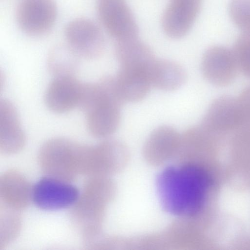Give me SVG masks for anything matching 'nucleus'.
<instances>
[{
	"mask_svg": "<svg viewBox=\"0 0 250 250\" xmlns=\"http://www.w3.org/2000/svg\"><path fill=\"white\" fill-rule=\"evenodd\" d=\"M205 175L191 165L168 167L158 175L156 186L163 208L171 214L189 216L201 207L206 189Z\"/></svg>",
	"mask_w": 250,
	"mask_h": 250,
	"instance_id": "obj_1",
	"label": "nucleus"
},
{
	"mask_svg": "<svg viewBox=\"0 0 250 250\" xmlns=\"http://www.w3.org/2000/svg\"><path fill=\"white\" fill-rule=\"evenodd\" d=\"M111 191L110 183L106 179L89 177L70 209V220L79 230L86 249L100 235L105 204L110 199Z\"/></svg>",
	"mask_w": 250,
	"mask_h": 250,
	"instance_id": "obj_2",
	"label": "nucleus"
},
{
	"mask_svg": "<svg viewBox=\"0 0 250 250\" xmlns=\"http://www.w3.org/2000/svg\"><path fill=\"white\" fill-rule=\"evenodd\" d=\"M89 146L65 138L49 139L39 150V165L47 176L71 182L83 175Z\"/></svg>",
	"mask_w": 250,
	"mask_h": 250,
	"instance_id": "obj_3",
	"label": "nucleus"
},
{
	"mask_svg": "<svg viewBox=\"0 0 250 250\" xmlns=\"http://www.w3.org/2000/svg\"><path fill=\"white\" fill-rule=\"evenodd\" d=\"M123 105L109 89L99 83L95 96L83 112L89 133L104 138L116 131L120 123Z\"/></svg>",
	"mask_w": 250,
	"mask_h": 250,
	"instance_id": "obj_4",
	"label": "nucleus"
},
{
	"mask_svg": "<svg viewBox=\"0 0 250 250\" xmlns=\"http://www.w3.org/2000/svg\"><path fill=\"white\" fill-rule=\"evenodd\" d=\"M97 12L104 29L117 42L138 38V26L125 0H98Z\"/></svg>",
	"mask_w": 250,
	"mask_h": 250,
	"instance_id": "obj_5",
	"label": "nucleus"
},
{
	"mask_svg": "<svg viewBox=\"0 0 250 250\" xmlns=\"http://www.w3.org/2000/svg\"><path fill=\"white\" fill-rule=\"evenodd\" d=\"M57 16L54 0H21L16 12L17 24L25 34L39 37L53 26Z\"/></svg>",
	"mask_w": 250,
	"mask_h": 250,
	"instance_id": "obj_6",
	"label": "nucleus"
},
{
	"mask_svg": "<svg viewBox=\"0 0 250 250\" xmlns=\"http://www.w3.org/2000/svg\"><path fill=\"white\" fill-rule=\"evenodd\" d=\"M64 35L67 45L80 57L94 59L103 53L105 38L101 28L93 21L77 18L66 26Z\"/></svg>",
	"mask_w": 250,
	"mask_h": 250,
	"instance_id": "obj_7",
	"label": "nucleus"
},
{
	"mask_svg": "<svg viewBox=\"0 0 250 250\" xmlns=\"http://www.w3.org/2000/svg\"><path fill=\"white\" fill-rule=\"evenodd\" d=\"M79 195L78 189L70 182L47 176L33 188L32 200L42 209L54 210L72 206Z\"/></svg>",
	"mask_w": 250,
	"mask_h": 250,
	"instance_id": "obj_8",
	"label": "nucleus"
},
{
	"mask_svg": "<svg viewBox=\"0 0 250 250\" xmlns=\"http://www.w3.org/2000/svg\"><path fill=\"white\" fill-rule=\"evenodd\" d=\"M243 125L237 99L223 96L211 103L200 125L213 135L238 130Z\"/></svg>",
	"mask_w": 250,
	"mask_h": 250,
	"instance_id": "obj_9",
	"label": "nucleus"
},
{
	"mask_svg": "<svg viewBox=\"0 0 250 250\" xmlns=\"http://www.w3.org/2000/svg\"><path fill=\"white\" fill-rule=\"evenodd\" d=\"M201 68L208 81L224 86L234 81L238 67L232 50L224 46H214L204 53Z\"/></svg>",
	"mask_w": 250,
	"mask_h": 250,
	"instance_id": "obj_10",
	"label": "nucleus"
},
{
	"mask_svg": "<svg viewBox=\"0 0 250 250\" xmlns=\"http://www.w3.org/2000/svg\"><path fill=\"white\" fill-rule=\"evenodd\" d=\"M202 3V0H170L162 20L165 34L173 39L185 36L194 23Z\"/></svg>",
	"mask_w": 250,
	"mask_h": 250,
	"instance_id": "obj_11",
	"label": "nucleus"
},
{
	"mask_svg": "<svg viewBox=\"0 0 250 250\" xmlns=\"http://www.w3.org/2000/svg\"><path fill=\"white\" fill-rule=\"evenodd\" d=\"M83 83L73 76L55 77L45 91L46 106L57 113L69 112L79 107Z\"/></svg>",
	"mask_w": 250,
	"mask_h": 250,
	"instance_id": "obj_12",
	"label": "nucleus"
},
{
	"mask_svg": "<svg viewBox=\"0 0 250 250\" xmlns=\"http://www.w3.org/2000/svg\"><path fill=\"white\" fill-rule=\"evenodd\" d=\"M32 192L30 183L19 171L10 169L0 175V205L20 212L29 205Z\"/></svg>",
	"mask_w": 250,
	"mask_h": 250,
	"instance_id": "obj_13",
	"label": "nucleus"
},
{
	"mask_svg": "<svg viewBox=\"0 0 250 250\" xmlns=\"http://www.w3.org/2000/svg\"><path fill=\"white\" fill-rule=\"evenodd\" d=\"M26 138L17 111L9 101H0V151L11 155L20 151Z\"/></svg>",
	"mask_w": 250,
	"mask_h": 250,
	"instance_id": "obj_14",
	"label": "nucleus"
},
{
	"mask_svg": "<svg viewBox=\"0 0 250 250\" xmlns=\"http://www.w3.org/2000/svg\"><path fill=\"white\" fill-rule=\"evenodd\" d=\"M115 78L125 103L142 100L152 86L148 72L143 69L120 66Z\"/></svg>",
	"mask_w": 250,
	"mask_h": 250,
	"instance_id": "obj_15",
	"label": "nucleus"
},
{
	"mask_svg": "<svg viewBox=\"0 0 250 250\" xmlns=\"http://www.w3.org/2000/svg\"><path fill=\"white\" fill-rule=\"evenodd\" d=\"M115 55L120 66L149 70L156 59L151 49L138 38L117 42Z\"/></svg>",
	"mask_w": 250,
	"mask_h": 250,
	"instance_id": "obj_16",
	"label": "nucleus"
},
{
	"mask_svg": "<svg viewBox=\"0 0 250 250\" xmlns=\"http://www.w3.org/2000/svg\"><path fill=\"white\" fill-rule=\"evenodd\" d=\"M151 85L163 91H171L180 88L185 83L187 74L178 63L166 60H157L148 72Z\"/></svg>",
	"mask_w": 250,
	"mask_h": 250,
	"instance_id": "obj_17",
	"label": "nucleus"
},
{
	"mask_svg": "<svg viewBox=\"0 0 250 250\" xmlns=\"http://www.w3.org/2000/svg\"><path fill=\"white\" fill-rule=\"evenodd\" d=\"M79 58L67 44L56 45L49 53L48 68L54 77L76 76L79 67Z\"/></svg>",
	"mask_w": 250,
	"mask_h": 250,
	"instance_id": "obj_18",
	"label": "nucleus"
},
{
	"mask_svg": "<svg viewBox=\"0 0 250 250\" xmlns=\"http://www.w3.org/2000/svg\"><path fill=\"white\" fill-rule=\"evenodd\" d=\"M181 136L173 127L159 126L149 135L146 146L149 153H165L171 152L180 145Z\"/></svg>",
	"mask_w": 250,
	"mask_h": 250,
	"instance_id": "obj_19",
	"label": "nucleus"
},
{
	"mask_svg": "<svg viewBox=\"0 0 250 250\" xmlns=\"http://www.w3.org/2000/svg\"><path fill=\"white\" fill-rule=\"evenodd\" d=\"M0 250L19 235L21 226L20 212L0 205Z\"/></svg>",
	"mask_w": 250,
	"mask_h": 250,
	"instance_id": "obj_20",
	"label": "nucleus"
},
{
	"mask_svg": "<svg viewBox=\"0 0 250 250\" xmlns=\"http://www.w3.org/2000/svg\"><path fill=\"white\" fill-rule=\"evenodd\" d=\"M232 51L238 69L250 78V32H243L238 36Z\"/></svg>",
	"mask_w": 250,
	"mask_h": 250,
	"instance_id": "obj_21",
	"label": "nucleus"
},
{
	"mask_svg": "<svg viewBox=\"0 0 250 250\" xmlns=\"http://www.w3.org/2000/svg\"><path fill=\"white\" fill-rule=\"evenodd\" d=\"M229 12L237 27L243 32L250 33V0H231Z\"/></svg>",
	"mask_w": 250,
	"mask_h": 250,
	"instance_id": "obj_22",
	"label": "nucleus"
},
{
	"mask_svg": "<svg viewBox=\"0 0 250 250\" xmlns=\"http://www.w3.org/2000/svg\"><path fill=\"white\" fill-rule=\"evenodd\" d=\"M237 100L243 116L242 126H250V86L242 92Z\"/></svg>",
	"mask_w": 250,
	"mask_h": 250,
	"instance_id": "obj_23",
	"label": "nucleus"
}]
</instances>
